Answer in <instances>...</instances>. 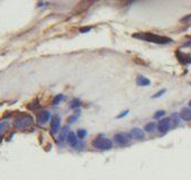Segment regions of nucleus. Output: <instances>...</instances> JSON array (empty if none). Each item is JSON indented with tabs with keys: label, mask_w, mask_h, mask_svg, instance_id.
<instances>
[{
	"label": "nucleus",
	"mask_w": 191,
	"mask_h": 180,
	"mask_svg": "<svg viewBox=\"0 0 191 180\" xmlns=\"http://www.w3.org/2000/svg\"><path fill=\"white\" fill-rule=\"evenodd\" d=\"M134 37L155 44H167L172 42V40L169 38V37H165V36H161V35H156V34H152V33H138V34H134Z\"/></svg>",
	"instance_id": "obj_1"
},
{
	"label": "nucleus",
	"mask_w": 191,
	"mask_h": 180,
	"mask_svg": "<svg viewBox=\"0 0 191 180\" xmlns=\"http://www.w3.org/2000/svg\"><path fill=\"white\" fill-rule=\"evenodd\" d=\"M33 125V118L29 115L18 116L14 120V126L18 129H27Z\"/></svg>",
	"instance_id": "obj_2"
},
{
	"label": "nucleus",
	"mask_w": 191,
	"mask_h": 180,
	"mask_svg": "<svg viewBox=\"0 0 191 180\" xmlns=\"http://www.w3.org/2000/svg\"><path fill=\"white\" fill-rule=\"evenodd\" d=\"M93 146L98 150H101V151H107V150H110L113 147V142L106 137L99 136L98 138H96L95 142H93Z\"/></svg>",
	"instance_id": "obj_3"
},
{
	"label": "nucleus",
	"mask_w": 191,
	"mask_h": 180,
	"mask_svg": "<svg viewBox=\"0 0 191 180\" xmlns=\"http://www.w3.org/2000/svg\"><path fill=\"white\" fill-rule=\"evenodd\" d=\"M130 138H131V135L130 134H126V133H118L113 136V140L115 142L118 144V145H127L130 142Z\"/></svg>",
	"instance_id": "obj_4"
},
{
	"label": "nucleus",
	"mask_w": 191,
	"mask_h": 180,
	"mask_svg": "<svg viewBox=\"0 0 191 180\" xmlns=\"http://www.w3.org/2000/svg\"><path fill=\"white\" fill-rule=\"evenodd\" d=\"M170 125H171V120H170V118H163V120L158 123L157 129H158L160 133L165 134V133L170 129Z\"/></svg>",
	"instance_id": "obj_5"
},
{
	"label": "nucleus",
	"mask_w": 191,
	"mask_h": 180,
	"mask_svg": "<svg viewBox=\"0 0 191 180\" xmlns=\"http://www.w3.org/2000/svg\"><path fill=\"white\" fill-rule=\"evenodd\" d=\"M51 118V114L50 112H47V111H41V112L38 113V115H37V122H38V124H41V125H44L45 123H47L48 120Z\"/></svg>",
	"instance_id": "obj_6"
},
{
	"label": "nucleus",
	"mask_w": 191,
	"mask_h": 180,
	"mask_svg": "<svg viewBox=\"0 0 191 180\" xmlns=\"http://www.w3.org/2000/svg\"><path fill=\"white\" fill-rule=\"evenodd\" d=\"M60 124H61V120L57 115L53 116L52 122H51V131H52L53 134H56L57 131L60 129Z\"/></svg>",
	"instance_id": "obj_7"
},
{
	"label": "nucleus",
	"mask_w": 191,
	"mask_h": 180,
	"mask_svg": "<svg viewBox=\"0 0 191 180\" xmlns=\"http://www.w3.org/2000/svg\"><path fill=\"white\" fill-rule=\"evenodd\" d=\"M66 142H68L71 146L77 147V146L79 145L78 136H77V134H75V133H73V132H70L69 135H68V137H66Z\"/></svg>",
	"instance_id": "obj_8"
},
{
	"label": "nucleus",
	"mask_w": 191,
	"mask_h": 180,
	"mask_svg": "<svg viewBox=\"0 0 191 180\" xmlns=\"http://www.w3.org/2000/svg\"><path fill=\"white\" fill-rule=\"evenodd\" d=\"M130 135H131L133 138H135V140H143L144 136H145L144 132L140 129H138V127H135V129H131L130 131Z\"/></svg>",
	"instance_id": "obj_9"
},
{
	"label": "nucleus",
	"mask_w": 191,
	"mask_h": 180,
	"mask_svg": "<svg viewBox=\"0 0 191 180\" xmlns=\"http://www.w3.org/2000/svg\"><path fill=\"white\" fill-rule=\"evenodd\" d=\"M180 117H181L183 120H185V122L191 120V108H189V107H184V108H182V109H181V113H180Z\"/></svg>",
	"instance_id": "obj_10"
},
{
	"label": "nucleus",
	"mask_w": 191,
	"mask_h": 180,
	"mask_svg": "<svg viewBox=\"0 0 191 180\" xmlns=\"http://www.w3.org/2000/svg\"><path fill=\"white\" fill-rule=\"evenodd\" d=\"M69 133H70L69 127H68V126H64V127L62 129L60 135H59V141H60L61 143H63L64 141H66V137L69 135Z\"/></svg>",
	"instance_id": "obj_11"
},
{
	"label": "nucleus",
	"mask_w": 191,
	"mask_h": 180,
	"mask_svg": "<svg viewBox=\"0 0 191 180\" xmlns=\"http://www.w3.org/2000/svg\"><path fill=\"white\" fill-rule=\"evenodd\" d=\"M136 83H137V86L145 87V86H149L151 81L148 80L147 78L143 77V76H138V77H137V80H136Z\"/></svg>",
	"instance_id": "obj_12"
},
{
	"label": "nucleus",
	"mask_w": 191,
	"mask_h": 180,
	"mask_svg": "<svg viewBox=\"0 0 191 180\" xmlns=\"http://www.w3.org/2000/svg\"><path fill=\"white\" fill-rule=\"evenodd\" d=\"M80 105H81V101H80V99H73L71 104H70V107L72 108V109H74V108H79L80 107Z\"/></svg>",
	"instance_id": "obj_13"
},
{
	"label": "nucleus",
	"mask_w": 191,
	"mask_h": 180,
	"mask_svg": "<svg viewBox=\"0 0 191 180\" xmlns=\"http://www.w3.org/2000/svg\"><path fill=\"white\" fill-rule=\"evenodd\" d=\"M8 127H9V123H7V122H0V135L6 129H8Z\"/></svg>",
	"instance_id": "obj_14"
},
{
	"label": "nucleus",
	"mask_w": 191,
	"mask_h": 180,
	"mask_svg": "<svg viewBox=\"0 0 191 180\" xmlns=\"http://www.w3.org/2000/svg\"><path fill=\"white\" fill-rule=\"evenodd\" d=\"M155 127H156V124L155 123H148V124L145 125V131L146 132H153L155 129Z\"/></svg>",
	"instance_id": "obj_15"
},
{
	"label": "nucleus",
	"mask_w": 191,
	"mask_h": 180,
	"mask_svg": "<svg viewBox=\"0 0 191 180\" xmlns=\"http://www.w3.org/2000/svg\"><path fill=\"white\" fill-rule=\"evenodd\" d=\"M86 135H87V131H86V129H80L77 131V136H78L79 138H84Z\"/></svg>",
	"instance_id": "obj_16"
},
{
	"label": "nucleus",
	"mask_w": 191,
	"mask_h": 180,
	"mask_svg": "<svg viewBox=\"0 0 191 180\" xmlns=\"http://www.w3.org/2000/svg\"><path fill=\"white\" fill-rule=\"evenodd\" d=\"M62 99H63V95H57V96L54 98V100H53V104H54V105H57V104L61 103Z\"/></svg>",
	"instance_id": "obj_17"
},
{
	"label": "nucleus",
	"mask_w": 191,
	"mask_h": 180,
	"mask_svg": "<svg viewBox=\"0 0 191 180\" xmlns=\"http://www.w3.org/2000/svg\"><path fill=\"white\" fill-rule=\"evenodd\" d=\"M164 115H165L164 111H157V112L154 114V118H161V117H163Z\"/></svg>",
	"instance_id": "obj_18"
},
{
	"label": "nucleus",
	"mask_w": 191,
	"mask_h": 180,
	"mask_svg": "<svg viewBox=\"0 0 191 180\" xmlns=\"http://www.w3.org/2000/svg\"><path fill=\"white\" fill-rule=\"evenodd\" d=\"M165 91H166L165 89H162L161 91H158V92H156L155 95H153V97H152V98H158V97H161L162 95H164V94H165Z\"/></svg>",
	"instance_id": "obj_19"
},
{
	"label": "nucleus",
	"mask_w": 191,
	"mask_h": 180,
	"mask_svg": "<svg viewBox=\"0 0 191 180\" xmlns=\"http://www.w3.org/2000/svg\"><path fill=\"white\" fill-rule=\"evenodd\" d=\"M178 116H179L178 114H173V115H172V120H173V122H174V124H175V125H178V124H179V120H178Z\"/></svg>",
	"instance_id": "obj_20"
},
{
	"label": "nucleus",
	"mask_w": 191,
	"mask_h": 180,
	"mask_svg": "<svg viewBox=\"0 0 191 180\" xmlns=\"http://www.w3.org/2000/svg\"><path fill=\"white\" fill-rule=\"evenodd\" d=\"M77 120H78V115H72V117L69 118V122L70 123H74Z\"/></svg>",
	"instance_id": "obj_21"
},
{
	"label": "nucleus",
	"mask_w": 191,
	"mask_h": 180,
	"mask_svg": "<svg viewBox=\"0 0 191 180\" xmlns=\"http://www.w3.org/2000/svg\"><path fill=\"white\" fill-rule=\"evenodd\" d=\"M127 114H128V111H125L124 113L119 114V115L117 116V120H119V118H122V117H125V115H127Z\"/></svg>",
	"instance_id": "obj_22"
},
{
	"label": "nucleus",
	"mask_w": 191,
	"mask_h": 180,
	"mask_svg": "<svg viewBox=\"0 0 191 180\" xmlns=\"http://www.w3.org/2000/svg\"><path fill=\"white\" fill-rule=\"evenodd\" d=\"M190 19H191V15H189V16H187L185 18H182L181 22H187V20H190Z\"/></svg>",
	"instance_id": "obj_23"
},
{
	"label": "nucleus",
	"mask_w": 191,
	"mask_h": 180,
	"mask_svg": "<svg viewBox=\"0 0 191 180\" xmlns=\"http://www.w3.org/2000/svg\"><path fill=\"white\" fill-rule=\"evenodd\" d=\"M89 31H90V28H81L80 29L81 33H86V32H89Z\"/></svg>",
	"instance_id": "obj_24"
},
{
	"label": "nucleus",
	"mask_w": 191,
	"mask_h": 180,
	"mask_svg": "<svg viewBox=\"0 0 191 180\" xmlns=\"http://www.w3.org/2000/svg\"><path fill=\"white\" fill-rule=\"evenodd\" d=\"M183 46H184V47H185V46H191V41H190V42H187V43L184 44Z\"/></svg>",
	"instance_id": "obj_25"
},
{
	"label": "nucleus",
	"mask_w": 191,
	"mask_h": 180,
	"mask_svg": "<svg viewBox=\"0 0 191 180\" xmlns=\"http://www.w3.org/2000/svg\"><path fill=\"white\" fill-rule=\"evenodd\" d=\"M189 107H191V100L189 101Z\"/></svg>",
	"instance_id": "obj_26"
}]
</instances>
